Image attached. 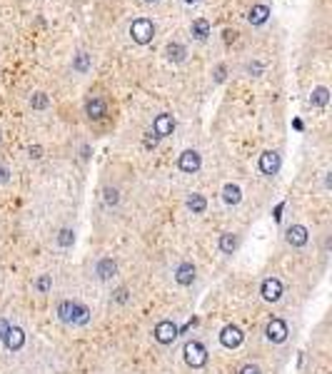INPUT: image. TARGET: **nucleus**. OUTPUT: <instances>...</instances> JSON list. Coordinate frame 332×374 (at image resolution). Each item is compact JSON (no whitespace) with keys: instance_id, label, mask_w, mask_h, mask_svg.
I'll use <instances>...</instances> for the list:
<instances>
[{"instance_id":"1","label":"nucleus","mask_w":332,"mask_h":374,"mask_svg":"<svg viewBox=\"0 0 332 374\" xmlns=\"http://www.w3.org/2000/svg\"><path fill=\"white\" fill-rule=\"evenodd\" d=\"M58 319L65 324H88L90 322V310L80 302H70V299H62L58 304Z\"/></svg>"},{"instance_id":"2","label":"nucleus","mask_w":332,"mask_h":374,"mask_svg":"<svg viewBox=\"0 0 332 374\" xmlns=\"http://www.w3.org/2000/svg\"><path fill=\"white\" fill-rule=\"evenodd\" d=\"M182 357H185V364L192 367V369H203V367L208 364V349H205V345H200L197 339L185 342Z\"/></svg>"},{"instance_id":"3","label":"nucleus","mask_w":332,"mask_h":374,"mask_svg":"<svg viewBox=\"0 0 332 374\" xmlns=\"http://www.w3.org/2000/svg\"><path fill=\"white\" fill-rule=\"evenodd\" d=\"M130 38H132V43H138V45L152 43V38H155V25H152V20H148V18L132 20V23H130Z\"/></svg>"},{"instance_id":"4","label":"nucleus","mask_w":332,"mask_h":374,"mask_svg":"<svg viewBox=\"0 0 332 374\" xmlns=\"http://www.w3.org/2000/svg\"><path fill=\"white\" fill-rule=\"evenodd\" d=\"M152 337H155V342H157V345H173V342L178 339V324H175V322H170V319H162V322H157V324H155Z\"/></svg>"},{"instance_id":"5","label":"nucleus","mask_w":332,"mask_h":374,"mask_svg":"<svg viewBox=\"0 0 332 374\" xmlns=\"http://www.w3.org/2000/svg\"><path fill=\"white\" fill-rule=\"evenodd\" d=\"M200 165H203V157H200L197 150H185L178 157V170L185 175H195L200 170Z\"/></svg>"},{"instance_id":"6","label":"nucleus","mask_w":332,"mask_h":374,"mask_svg":"<svg viewBox=\"0 0 332 374\" xmlns=\"http://www.w3.org/2000/svg\"><path fill=\"white\" fill-rule=\"evenodd\" d=\"M265 334H268V339H270L272 345H282L290 332H287V324L280 317H272L270 322H268V327H265Z\"/></svg>"},{"instance_id":"7","label":"nucleus","mask_w":332,"mask_h":374,"mask_svg":"<svg viewBox=\"0 0 332 374\" xmlns=\"http://www.w3.org/2000/svg\"><path fill=\"white\" fill-rule=\"evenodd\" d=\"M242 339H245V334H242V329L238 324H227L220 332V345L227 347V349H238L242 345Z\"/></svg>"},{"instance_id":"8","label":"nucleus","mask_w":332,"mask_h":374,"mask_svg":"<svg viewBox=\"0 0 332 374\" xmlns=\"http://www.w3.org/2000/svg\"><path fill=\"white\" fill-rule=\"evenodd\" d=\"M173 130H175V117L170 115V113H162V115L155 117V122H152V135H155L157 140L173 135Z\"/></svg>"},{"instance_id":"9","label":"nucleus","mask_w":332,"mask_h":374,"mask_svg":"<svg viewBox=\"0 0 332 374\" xmlns=\"http://www.w3.org/2000/svg\"><path fill=\"white\" fill-rule=\"evenodd\" d=\"M277 170H280V152L265 150V152L260 155V173L272 177V175H277Z\"/></svg>"},{"instance_id":"10","label":"nucleus","mask_w":332,"mask_h":374,"mask_svg":"<svg viewBox=\"0 0 332 374\" xmlns=\"http://www.w3.org/2000/svg\"><path fill=\"white\" fill-rule=\"evenodd\" d=\"M260 294H262L265 302H277L282 297V282L277 277H268L262 282V287H260Z\"/></svg>"},{"instance_id":"11","label":"nucleus","mask_w":332,"mask_h":374,"mask_svg":"<svg viewBox=\"0 0 332 374\" xmlns=\"http://www.w3.org/2000/svg\"><path fill=\"white\" fill-rule=\"evenodd\" d=\"M285 240L292 247H305L307 240H310V232H307L305 225H292V227H287V232H285Z\"/></svg>"},{"instance_id":"12","label":"nucleus","mask_w":332,"mask_h":374,"mask_svg":"<svg viewBox=\"0 0 332 374\" xmlns=\"http://www.w3.org/2000/svg\"><path fill=\"white\" fill-rule=\"evenodd\" d=\"M3 342H5V347H8L10 352H18V349H23V345H25V332H23L20 327H10Z\"/></svg>"},{"instance_id":"13","label":"nucleus","mask_w":332,"mask_h":374,"mask_svg":"<svg viewBox=\"0 0 332 374\" xmlns=\"http://www.w3.org/2000/svg\"><path fill=\"white\" fill-rule=\"evenodd\" d=\"M115 272H118V264L110 257H103L97 262V267H95V275H97V280H103V282H108Z\"/></svg>"},{"instance_id":"14","label":"nucleus","mask_w":332,"mask_h":374,"mask_svg":"<svg viewBox=\"0 0 332 374\" xmlns=\"http://www.w3.org/2000/svg\"><path fill=\"white\" fill-rule=\"evenodd\" d=\"M175 282L182 285V287H187V285L195 282V267H192L190 262H182L180 267H178V272H175Z\"/></svg>"},{"instance_id":"15","label":"nucleus","mask_w":332,"mask_h":374,"mask_svg":"<svg viewBox=\"0 0 332 374\" xmlns=\"http://www.w3.org/2000/svg\"><path fill=\"white\" fill-rule=\"evenodd\" d=\"M217 247H220V252H222V255H233V252L238 250V234H233V232H225V234H220V242H217Z\"/></svg>"},{"instance_id":"16","label":"nucleus","mask_w":332,"mask_h":374,"mask_svg":"<svg viewBox=\"0 0 332 374\" xmlns=\"http://www.w3.org/2000/svg\"><path fill=\"white\" fill-rule=\"evenodd\" d=\"M190 32H192L195 40H208V35H210V23H208L205 18H197V20H192Z\"/></svg>"},{"instance_id":"17","label":"nucleus","mask_w":332,"mask_h":374,"mask_svg":"<svg viewBox=\"0 0 332 374\" xmlns=\"http://www.w3.org/2000/svg\"><path fill=\"white\" fill-rule=\"evenodd\" d=\"M222 200H225V205H238V202L242 200V190L238 185L227 182V185L222 187Z\"/></svg>"},{"instance_id":"18","label":"nucleus","mask_w":332,"mask_h":374,"mask_svg":"<svg viewBox=\"0 0 332 374\" xmlns=\"http://www.w3.org/2000/svg\"><path fill=\"white\" fill-rule=\"evenodd\" d=\"M268 15H270V8H268V5H255V8L250 10L247 20H250L252 25H262V23L268 20Z\"/></svg>"},{"instance_id":"19","label":"nucleus","mask_w":332,"mask_h":374,"mask_svg":"<svg viewBox=\"0 0 332 374\" xmlns=\"http://www.w3.org/2000/svg\"><path fill=\"white\" fill-rule=\"evenodd\" d=\"M85 113H88L92 120H100V117L105 115V103H103L100 97H90L88 105H85Z\"/></svg>"},{"instance_id":"20","label":"nucleus","mask_w":332,"mask_h":374,"mask_svg":"<svg viewBox=\"0 0 332 374\" xmlns=\"http://www.w3.org/2000/svg\"><path fill=\"white\" fill-rule=\"evenodd\" d=\"M205 207H208V200H205L203 195H197V192H195V195H190V197H187V210H190L192 215H203V212H205Z\"/></svg>"},{"instance_id":"21","label":"nucleus","mask_w":332,"mask_h":374,"mask_svg":"<svg viewBox=\"0 0 332 374\" xmlns=\"http://www.w3.org/2000/svg\"><path fill=\"white\" fill-rule=\"evenodd\" d=\"M165 55H168V60H173V62H180V60H185L187 50H185V45H180V43H170L165 48Z\"/></svg>"},{"instance_id":"22","label":"nucleus","mask_w":332,"mask_h":374,"mask_svg":"<svg viewBox=\"0 0 332 374\" xmlns=\"http://www.w3.org/2000/svg\"><path fill=\"white\" fill-rule=\"evenodd\" d=\"M327 97H330L327 87H315V90H312L310 103H312V105H317V108H325V105H327Z\"/></svg>"},{"instance_id":"23","label":"nucleus","mask_w":332,"mask_h":374,"mask_svg":"<svg viewBox=\"0 0 332 374\" xmlns=\"http://www.w3.org/2000/svg\"><path fill=\"white\" fill-rule=\"evenodd\" d=\"M88 67H90V55H88V53H78L75 60H73V70H78V73H88Z\"/></svg>"},{"instance_id":"24","label":"nucleus","mask_w":332,"mask_h":374,"mask_svg":"<svg viewBox=\"0 0 332 374\" xmlns=\"http://www.w3.org/2000/svg\"><path fill=\"white\" fill-rule=\"evenodd\" d=\"M50 287H53V277H50V275H43V277L35 282V289H38L40 294H45V292H48Z\"/></svg>"},{"instance_id":"25","label":"nucleus","mask_w":332,"mask_h":374,"mask_svg":"<svg viewBox=\"0 0 332 374\" xmlns=\"http://www.w3.org/2000/svg\"><path fill=\"white\" fill-rule=\"evenodd\" d=\"M73 242H75L73 230H60V234H58V245H60V247H70Z\"/></svg>"},{"instance_id":"26","label":"nucleus","mask_w":332,"mask_h":374,"mask_svg":"<svg viewBox=\"0 0 332 374\" xmlns=\"http://www.w3.org/2000/svg\"><path fill=\"white\" fill-rule=\"evenodd\" d=\"M30 103H32V108H38V110H40V108H45V105H48V97H45L43 92H35V95L30 97Z\"/></svg>"},{"instance_id":"27","label":"nucleus","mask_w":332,"mask_h":374,"mask_svg":"<svg viewBox=\"0 0 332 374\" xmlns=\"http://www.w3.org/2000/svg\"><path fill=\"white\" fill-rule=\"evenodd\" d=\"M240 374H262V372H260L257 364H245V367L240 369Z\"/></svg>"},{"instance_id":"28","label":"nucleus","mask_w":332,"mask_h":374,"mask_svg":"<svg viewBox=\"0 0 332 374\" xmlns=\"http://www.w3.org/2000/svg\"><path fill=\"white\" fill-rule=\"evenodd\" d=\"M105 200H108V205H115V202H118V192H115V190H108V192H105Z\"/></svg>"},{"instance_id":"29","label":"nucleus","mask_w":332,"mask_h":374,"mask_svg":"<svg viewBox=\"0 0 332 374\" xmlns=\"http://www.w3.org/2000/svg\"><path fill=\"white\" fill-rule=\"evenodd\" d=\"M8 329H10V324H8L5 319H0V339H5V334H8Z\"/></svg>"},{"instance_id":"30","label":"nucleus","mask_w":332,"mask_h":374,"mask_svg":"<svg viewBox=\"0 0 332 374\" xmlns=\"http://www.w3.org/2000/svg\"><path fill=\"white\" fill-rule=\"evenodd\" d=\"M115 299H118V302H125V299H127V289L125 287L118 289V292H115Z\"/></svg>"},{"instance_id":"31","label":"nucleus","mask_w":332,"mask_h":374,"mask_svg":"<svg viewBox=\"0 0 332 374\" xmlns=\"http://www.w3.org/2000/svg\"><path fill=\"white\" fill-rule=\"evenodd\" d=\"M8 167H3V165H0V182H8Z\"/></svg>"},{"instance_id":"32","label":"nucleus","mask_w":332,"mask_h":374,"mask_svg":"<svg viewBox=\"0 0 332 374\" xmlns=\"http://www.w3.org/2000/svg\"><path fill=\"white\" fill-rule=\"evenodd\" d=\"M215 78H217V80H222V78H225V65H220V67H217V75H215Z\"/></svg>"},{"instance_id":"33","label":"nucleus","mask_w":332,"mask_h":374,"mask_svg":"<svg viewBox=\"0 0 332 374\" xmlns=\"http://www.w3.org/2000/svg\"><path fill=\"white\" fill-rule=\"evenodd\" d=\"M30 157H40V147H30Z\"/></svg>"},{"instance_id":"34","label":"nucleus","mask_w":332,"mask_h":374,"mask_svg":"<svg viewBox=\"0 0 332 374\" xmlns=\"http://www.w3.org/2000/svg\"><path fill=\"white\" fill-rule=\"evenodd\" d=\"M145 3H157V0H145Z\"/></svg>"},{"instance_id":"35","label":"nucleus","mask_w":332,"mask_h":374,"mask_svg":"<svg viewBox=\"0 0 332 374\" xmlns=\"http://www.w3.org/2000/svg\"><path fill=\"white\" fill-rule=\"evenodd\" d=\"M185 3H195V0H185Z\"/></svg>"}]
</instances>
